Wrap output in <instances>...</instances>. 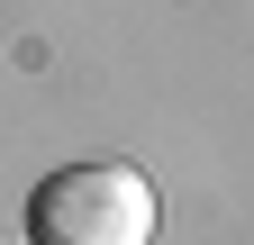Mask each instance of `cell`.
Here are the masks:
<instances>
[{
	"instance_id": "1",
	"label": "cell",
	"mask_w": 254,
	"mask_h": 245,
	"mask_svg": "<svg viewBox=\"0 0 254 245\" xmlns=\"http://www.w3.org/2000/svg\"><path fill=\"white\" fill-rule=\"evenodd\" d=\"M164 200L136 164H64L27 191V245H154Z\"/></svg>"
}]
</instances>
